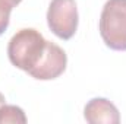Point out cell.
<instances>
[{"mask_svg": "<svg viewBox=\"0 0 126 124\" xmlns=\"http://www.w3.org/2000/svg\"><path fill=\"white\" fill-rule=\"evenodd\" d=\"M10 63L37 80L57 79L66 70L67 57L57 44L47 41L34 28L18 31L9 41Z\"/></svg>", "mask_w": 126, "mask_h": 124, "instance_id": "6da1fadb", "label": "cell"}, {"mask_svg": "<svg viewBox=\"0 0 126 124\" xmlns=\"http://www.w3.org/2000/svg\"><path fill=\"white\" fill-rule=\"evenodd\" d=\"M100 35L116 51H126V0H107L100 16Z\"/></svg>", "mask_w": 126, "mask_h": 124, "instance_id": "7a4b0ae2", "label": "cell"}, {"mask_svg": "<svg viewBox=\"0 0 126 124\" xmlns=\"http://www.w3.org/2000/svg\"><path fill=\"white\" fill-rule=\"evenodd\" d=\"M47 24L60 39H70L78 29V7L75 0H51L47 10Z\"/></svg>", "mask_w": 126, "mask_h": 124, "instance_id": "3957f363", "label": "cell"}, {"mask_svg": "<svg viewBox=\"0 0 126 124\" xmlns=\"http://www.w3.org/2000/svg\"><path fill=\"white\" fill-rule=\"evenodd\" d=\"M84 118L90 124H119L120 114L106 98H93L84 108Z\"/></svg>", "mask_w": 126, "mask_h": 124, "instance_id": "277c9868", "label": "cell"}, {"mask_svg": "<svg viewBox=\"0 0 126 124\" xmlns=\"http://www.w3.org/2000/svg\"><path fill=\"white\" fill-rule=\"evenodd\" d=\"M27 115L22 108L16 105H1L0 107V124H25Z\"/></svg>", "mask_w": 126, "mask_h": 124, "instance_id": "5b68a950", "label": "cell"}, {"mask_svg": "<svg viewBox=\"0 0 126 124\" xmlns=\"http://www.w3.org/2000/svg\"><path fill=\"white\" fill-rule=\"evenodd\" d=\"M13 7L15 6L12 4L10 0H0V35L9 26V18Z\"/></svg>", "mask_w": 126, "mask_h": 124, "instance_id": "8992f818", "label": "cell"}, {"mask_svg": "<svg viewBox=\"0 0 126 124\" xmlns=\"http://www.w3.org/2000/svg\"><path fill=\"white\" fill-rule=\"evenodd\" d=\"M4 104H6V99H4V95H3V93L0 92V107H1V105H4Z\"/></svg>", "mask_w": 126, "mask_h": 124, "instance_id": "52a82bcc", "label": "cell"}, {"mask_svg": "<svg viewBox=\"0 0 126 124\" xmlns=\"http://www.w3.org/2000/svg\"><path fill=\"white\" fill-rule=\"evenodd\" d=\"M10 1H12V4H13V6H16V4H19L22 0H10Z\"/></svg>", "mask_w": 126, "mask_h": 124, "instance_id": "ba28073f", "label": "cell"}]
</instances>
